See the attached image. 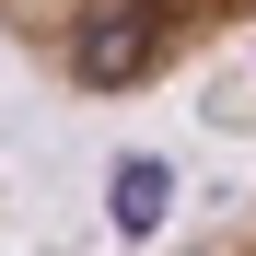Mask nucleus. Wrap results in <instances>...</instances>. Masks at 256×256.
Masks as SVG:
<instances>
[{
    "label": "nucleus",
    "instance_id": "1",
    "mask_svg": "<svg viewBox=\"0 0 256 256\" xmlns=\"http://www.w3.org/2000/svg\"><path fill=\"white\" fill-rule=\"evenodd\" d=\"M244 0H0V35L35 58L82 82V94H128V82L175 70L210 24H233Z\"/></svg>",
    "mask_w": 256,
    "mask_h": 256
},
{
    "label": "nucleus",
    "instance_id": "2",
    "mask_svg": "<svg viewBox=\"0 0 256 256\" xmlns=\"http://www.w3.org/2000/svg\"><path fill=\"white\" fill-rule=\"evenodd\" d=\"M163 198H175V186H163V163H116V222H128V233H152Z\"/></svg>",
    "mask_w": 256,
    "mask_h": 256
}]
</instances>
